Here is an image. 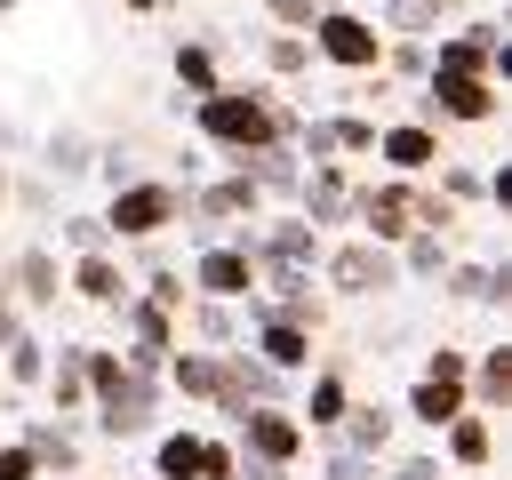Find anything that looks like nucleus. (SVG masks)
Returning a JSON list of instances; mask_svg holds the SVG:
<instances>
[{"label": "nucleus", "instance_id": "1", "mask_svg": "<svg viewBox=\"0 0 512 480\" xmlns=\"http://www.w3.org/2000/svg\"><path fill=\"white\" fill-rule=\"evenodd\" d=\"M192 128H200L216 152H232V160L248 168V152H264V144H296L304 112L280 104L272 88H208V96H192Z\"/></svg>", "mask_w": 512, "mask_h": 480}, {"label": "nucleus", "instance_id": "2", "mask_svg": "<svg viewBox=\"0 0 512 480\" xmlns=\"http://www.w3.org/2000/svg\"><path fill=\"white\" fill-rule=\"evenodd\" d=\"M184 208H192V192H184V184H168V176H128V184H112L104 232H112V240H160Z\"/></svg>", "mask_w": 512, "mask_h": 480}, {"label": "nucleus", "instance_id": "3", "mask_svg": "<svg viewBox=\"0 0 512 480\" xmlns=\"http://www.w3.org/2000/svg\"><path fill=\"white\" fill-rule=\"evenodd\" d=\"M424 80H432V88L416 96V120H432V128H448V120H456V128H488V120L504 112V88H496L488 72H440V64H432Z\"/></svg>", "mask_w": 512, "mask_h": 480}, {"label": "nucleus", "instance_id": "4", "mask_svg": "<svg viewBox=\"0 0 512 480\" xmlns=\"http://www.w3.org/2000/svg\"><path fill=\"white\" fill-rule=\"evenodd\" d=\"M304 32H312V56L344 64V72H384V32H376L368 16H352V8H320Z\"/></svg>", "mask_w": 512, "mask_h": 480}, {"label": "nucleus", "instance_id": "5", "mask_svg": "<svg viewBox=\"0 0 512 480\" xmlns=\"http://www.w3.org/2000/svg\"><path fill=\"white\" fill-rule=\"evenodd\" d=\"M328 288L336 296H392L400 288V256L384 240H368V232L360 240H336L328 248Z\"/></svg>", "mask_w": 512, "mask_h": 480}, {"label": "nucleus", "instance_id": "6", "mask_svg": "<svg viewBox=\"0 0 512 480\" xmlns=\"http://www.w3.org/2000/svg\"><path fill=\"white\" fill-rule=\"evenodd\" d=\"M96 432H104V440H144V432H152V376H136V368L120 360V376L96 384Z\"/></svg>", "mask_w": 512, "mask_h": 480}, {"label": "nucleus", "instance_id": "7", "mask_svg": "<svg viewBox=\"0 0 512 480\" xmlns=\"http://www.w3.org/2000/svg\"><path fill=\"white\" fill-rule=\"evenodd\" d=\"M248 288H256V256H248L240 240H200V256H192V296L248 304Z\"/></svg>", "mask_w": 512, "mask_h": 480}, {"label": "nucleus", "instance_id": "8", "mask_svg": "<svg viewBox=\"0 0 512 480\" xmlns=\"http://www.w3.org/2000/svg\"><path fill=\"white\" fill-rule=\"evenodd\" d=\"M352 216H360V232L368 240H384V248H400L408 232H416V184H368V192H352Z\"/></svg>", "mask_w": 512, "mask_h": 480}, {"label": "nucleus", "instance_id": "9", "mask_svg": "<svg viewBox=\"0 0 512 480\" xmlns=\"http://www.w3.org/2000/svg\"><path fill=\"white\" fill-rule=\"evenodd\" d=\"M232 424H240L248 456H264V464H296V456H304V424H296L280 400H256V408H240Z\"/></svg>", "mask_w": 512, "mask_h": 480}, {"label": "nucleus", "instance_id": "10", "mask_svg": "<svg viewBox=\"0 0 512 480\" xmlns=\"http://www.w3.org/2000/svg\"><path fill=\"white\" fill-rule=\"evenodd\" d=\"M64 288H72L80 304H104V312H112V304H120L136 280H128V264H120L112 248H80V256L64 264Z\"/></svg>", "mask_w": 512, "mask_h": 480}, {"label": "nucleus", "instance_id": "11", "mask_svg": "<svg viewBox=\"0 0 512 480\" xmlns=\"http://www.w3.org/2000/svg\"><path fill=\"white\" fill-rule=\"evenodd\" d=\"M240 248H248L256 264H312V256H320V224H304V216H272L264 232H240Z\"/></svg>", "mask_w": 512, "mask_h": 480}, {"label": "nucleus", "instance_id": "12", "mask_svg": "<svg viewBox=\"0 0 512 480\" xmlns=\"http://www.w3.org/2000/svg\"><path fill=\"white\" fill-rule=\"evenodd\" d=\"M296 192H304V224H344L352 216V176H344L336 152L312 160V176H296Z\"/></svg>", "mask_w": 512, "mask_h": 480}, {"label": "nucleus", "instance_id": "13", "mask_svg": "<svg viewBox=\"0 0 512 480\" xmlns=\"http://www.w3.org/2000/svg\"><path fill=\"white\" fill-rule=\"evenodd\" d=\"M368 152H384L400 176H424V168L440 160V128H432V120H392V128H376Z\"/></svg>", "mask_w": 512, "mask_h": 480}, {"label": "nucleus", "instance_id": "14", "mask_svg": "<svg viewBox=\"0 0 512 480\" xmlns=\"http://www.w3.org/2000/svg\"><path fill=\"white\" fill-rule=\"evenodd\" d=\"M256 360L280 368V376L312 368V328L304 320H280V312H256Z\"/></svg>", "mask_w": 512, "mask_h": 480}, {"label": "nucleus", "instance_id": "15", "mask_svg": "<svg viewBox=\"0 0 512 480\" xmlns=\"http://www.w3.org/2000/svg\"><path fill=\"white\" fill-rule=\"evenodd\" d=\"M464 400L480 416H512V344H488L472 368H464Z\"/></svg>", "mask_w": 512, "mask_h": 480}, {"label": "nucleus", "instance_id": "16", "mask_svg": "<svg viewBox=\"0 0 512 480\" xmlns=\"http://www.w3.org/2000/svg\"><path fill=\"white\" fill-rule=\"evenodd\" d=\"M8 288H16V304H56L64 296V264H56V248H24L16 264H8Z\"/></svg>", "mask_w": 512, "mask_h": 480}, {"label": "nucleus", "instance_id": "17", "mask_svg": "<svg viewBox=\"0 0 512 480\" xmlns=\"http://www.w3.org/2000/svg\"><path fill=\"white\" fill-rule=\"evenodd\" d=\"M392 408H376V400H344V416H336V448H360V456H384L392 448Z\"/></svg>", "mask_w": 512, "mask_h": 480}, {"label": "nucleus", "instance_id": "18", "mask_svg": "<svg viewBox=\"0 0 512 480\" xmlns=\"http://www.w3.org/2000/svg\"><path fill=\"white\" fill-rule=\"evenodd\" d=\"M440 440H448V464H464V472H480V464L496 456V424H488L480 408H456V416L440 424Z\"/></svg>", "mask_w": 512, "mask_h": 480}, {"label": "nucleus", "instance_id": "19", "mask_svg": "<svg viewBox=\"0 0 512 480\" xmlns=\"http://www.w3.org/2000/svg\"><path fill=\"white\" fill-rule=\"evenodd\" d=\"M456 408H472V400H464V384H448V376H416V384H408V416H416L424 432H440Z\"/></svg>", "mask_w": 512, "mask_h": 480}, {"label": "nucleus", "instance_id": "20", "mask_svg": "<svg viewBox=\"0 0 512 480\" xmlns=\"http://www.w3.org/2000/svg\"><path fill=\"white\" fill-rule=\"evenodd\" d=\"M256 208H264V192H256L248 168H240V176H216V184L200 192V216H216V224H224V216H256Z\"/></svg>", "mask_w": 512, "mask_h": 480}, {"label": "nucleus", "instance_id": "21", "mask_svg": "<svg viewBox=\"0 0 512 480\" xmlns=\"http://www.w3.org/2000/svg\"><path fill=\"white\" fill-rule=\"evenodd\" d=\"M440 272H448V296H456V304H496V296H512V272H504V264H496V272H488V264H440Z\"/></svg>", "mask_w": 512, "mask_h": 480}, {"label": "nucleus", "instance_id": "22", "mask_svg": "<svg viewBox=\"0 0 512 480\" xmlns=\"http://www.w3.org/2000/svg\"><path fill=\"white\" fill-rule=\"evenodd\" d=\"M184 336H192V344H232L240 320H232L224 296H184Z\"/></svg>", "mask_w": 512, "mask_h": 480}, {"label": "nucleus", "instance_id": "23", "mask_svg": "<svg viewBox=\"0 0 512 480\" xmlns=\"http://www.w3.org/2000/svg\"><path fill=\"white\" fill-rule=\"evenodd\" d=\"M80 352H88V344H64V352L48 360V376H40L48 400H56V416H72V408L88 400V368H80Z\"/></svg>", "mask_w": 512, "mask_h": 480}, {"label": "nucleus", "instance_id": "24", "mask_svg": "<svg viewBox=\"0 0 512 480\" xmlns=\"http://www.w3.org/2000/svg\"><path fill=\"white\" fill-rule=\"evenodd\" d=\"M40 168H48V176H64V184H72V176H88V168H96V144H88V136H80V128H56V136H48V144H40Z\"/></svg>", "mask_w": 512, "mask_h": 480}, {"label": "nucleus", "instance_id": "25", "mask_svg": "<svg viewBox=\"0 0 512 480\" xmlns=\"http://www.w3.org/2000/svg\"><path fill=\"white\" fill-rule=\"evenodd\" d=\"M344 400H352V392H344V376H336V368H320V376H312V392H304V416H296V424H304V432H336Z\"/></svg>", "mask_w": 512, "mask_h": 480}, {"label": "nucleus", "instance_id": "26", "mask_svg": "<svg viewBox=\"0 0 512 480\" xmlns=\"http://www.w3.org/2000/svg\"><path fill=\"white\" fill-rule=\"evenodd\" d=\"M0 352H8V360H0V376H8L16 392H32V384L48 376V344H40V336H8Z\"/></svg>", "mask_w": 512, "mask_h": 480}, {"label": "nucleus", "instance_id": "27", "mask_svg": "<svg viewBox=\"0 0 512 480\" xmlns=\"http://www.w3.org/2000/svg\"><path fill=\"white\" fill-rule=\"evenodd\" d=\"M24 448L40 456V472H48V464H56V472H72V464H80V440H72L64 424H40V416L24 424Z\"/></svg>", "mask_w": 512, "mask_h": 480}, {"label": "nucleus", "instance_id": "28", "mask_svg": "<svg viewBox=\"0 0 512 480\" xmlns=\"http://www.w3.org/2000/svg\"><path fill=\"white\" fill-rule=\"evenodd\" d=\"M448 264V232H408L400 240V280H432Z\"/></svg>", "mask_w": 512, "mask_h": 480}, {"label": "nucleus", "instance_id": "29", "mask_svg": "<svg viewBox=\"0 0 512 480\" xmlns=\"http://www.w3.org/2000/svg\"><path fill=\"white\" fill-rule=\"evenodd\" d=\"M152 472H160V480H200V432H168V440L152 448Z\"/></svg>", "mask_w": 512, "mask_h": 480}, {"label": "nucleus", "instance_id": "30", "mask_svg": "<svg viewBox=\"0 0 512 480\" xmlns=\"http://www.w3.org/2000/svg\"><path fill=\"white\" fill-rule=\"evenodd\" d=\"M176 88H184V96H208V88H224V72H216V56H208L200 40H184V48H176Z\"/></svg>", "mask_w": 512, "mask_h": 480}, {"label": "nucleus", "instance_id": "31", "mask_svg": "<svg viewBox=\"0 0 512 480\" xmlns=\"http://www.w3.org/2000/svg\"><path fill=\"white\" fill-rule=\"evenodd\" d=\"M320 480H384V456H360V448H328Z\"/></svg>", "mask_w": 512, "mask_h": 480}, {"label": "nucleus", "instance_id": "32", "mask_svg": "<svg viewBox=\"0 0 512 480\" xmlns=\"http://www.w3.org/2000/svg\"><path fill=\"white\" fill-rule=\"evenodd\" d=\"M264 64H272V72H304V64H312V40H304V32H272V40H264Z\"/></svg>", "mask_w": 512, "mask_h": 480}, {"label": "nucleus", "instance_id": "33", "mask_svg": "<svg viewBox=\"0 0 512 480\" xmlns=\"http://www.w3.org/2000/svg\"><path fill=\"white\" fill-rule=\"evenodd\" d=\"M56 240L80 256V248H112V232H104V216H56Z\"/></svg>", "mask_w": 512, "mask_h": 480}, {"label": "nucleus", "instance_id": "34", "mask_svg": "<svg viewBox=\"0 0 512 480\" xmlns=\"http://www.w3.org/2000/svg\"><path fill=\"white\" fill-rule=\"evenodd\" d=\"M328 136H336V152H368V144H376V120L344 112V120H328Z\"/></svg>", "mask_w": 512, "mask_h": 480}, {"label": "nucleus", "instance_id": "35", "mask_svg": "<svg viewBox=\"0 0 512 480\" xmlns=\"http://www.w3.org/2000/svg\"><path fill=\"white\" fill-rule=\"evenodd\" d=\"M384 24H392L400 40H424V32H432V16H424L416 0H392V8H384Z\"/></svg>", "mask_w": 512, "mask_h": 480}, {"label": "nucleus", "instance_id": "36", "mask_svg": "<svg viewBox=\"0 0 512 480\" xmlns=\"http://www.w3.org/2000/svg\"><path fill=\"white\" fill-rule=\"evenodd\" d=\"M144 296H160L168 312H184V296H192V280H176L168 264H152V280H144Z\"/></svg>", "mask_w": 512, "mask_h": 480}, {"label": "nucleus", "instance_id": "37", "mask_svg": "<svg viewBox=\"0 0 512 480\" xmlns=\"http://www.w3.org/2000/svg\"><path fill=\"white\" fill-rule=\"evenodd\" d=\"M464 368H472V352H456V344H432V352H424V376H448V384H464Z\"/></svg>", "mask_w": 512, "mask_h": 480}, {"label": "nucleus", "instance_id": "38", "mask_svg": "<svg viewBox=\"0 0 512 480\" xmlns=\"http://www.w3.org/2000/svg\"><path fill=\"white\" fill-rule=\"evenodd\" d=\"M264 16H272L280 32H304V24L320 16V0H264Z\"/></svg>", "mask_w": 512, "mask_h": 480}, {"label": "nucleus", "instance_id": "39", "mask_svg": "<svg viewBox=\"0 0 512 480\" xmlns=\"http://www.w3.org/2000/svg\"><path fill=\"white\" fill-rule=\"evenodd\" d=\"M0 480H40V456L24 440H0Z\"/></svg>", "mask_w": 512, "mask_h": 480}, {"label": "nucleus", "instance_id": "40", "mask_svg": "<svg viewBox=\"0 0 512 480\" xmlns=\"http://www.w3.org/2000/svg\"><path fill=\"white\" fill-rule=\"evenodd\" d=\"M384 64L392 72H432V40H400V48H384Z\"/></svg>", "mask_w": 512, "mask_h": 480}, {"label": "nucleus", "instance_id": "41", "mask_svg": "<svg viewBox=\"0 0 512 480\" xmlns=\"http://www.w3.org/2000/svg\"><path fill=\"white\" fill-rule=\"evenodd\" d=\"M200 480H232V448L224 440H200Z\"/></svg>", "mask_w": 512, "mask_h": 480}, {"label": "nucleus", "instance_id": "42", "mask_svg": "<svg viewBox=\"0 0 512 480\" xmlns=\"http://www.w3.org/2000/svg\"><path fill=\"white\" fill-rule=\"evenodd\" d=\"M232 480H288V464H264V456H232Z\"/></svg>", "mask_w": 512, "mask_h": 480}, {"label": "nucleus", "instance_id": "43", "mask_svg": "<svg viewBox=\"0 0 512 480\" xmlns=\"http://www.w3.org/2000/svg\"><path fill=\"white\" fill-rule=\"evenodd\" d=\"M392 480H440V456H408V464H392Z\"/></svg>", "mask_w": 512, "mask_h": 480}, {"label": "nucleus", "instance_id": "44", "mask_svg": "<svg viewBox=\"0 0 512 480\" xmlns=\"http://www.w3.org/2000/svg\"><path fill=\"white\" fill-rule=\"evenodd\" d=\"M8 336H24V304L0 288V344H8Z\"/></svg>", "mask_w": 512, "mask_h": 480}, {"label": "nucleus", "instance_id": "45", "mask_svg": "<svg viewBox=\"0 0 512 480\" xmlns=\"http://www.w3.org/2000/svg\"><path fill=\"white\" fill-rule=\"evenodd\" d=\"M416 8H424V16H456L464 0H416Z\"/></svg>", "mask_w": 512, "mask_h": 480}, {"label": "nucleus", "instance_id": "46", "mask_svg": "<svg viewBox=\"0 0 512 480\" xmlns=\"http://www.w3.org/2000/svg\"><path fill=\"white\" fill-rule=\"evenodd\" d=\"M120 8H136V16H152V8H160V0H120Z\"/></svg>", "mask_w": 512, "mask_h": 480}, {"label": "nucleus", "instance_id": "47", "mask_svg": "<svg viewBox=\"0 0 512 480\" xmlns=\"http://www.w3.org/2000/svg\"><path fill=\"white\" fill-rule=\"evenodd\" d=\"M0 208H8V168H0Z\"/></svg>", "mask_w": 512, "mask_h": 480}, {"label": "nucleus", "instance_id": "48", "mask_svg": "<svg viewBox=\"0 0 512 480\" xmlns=\"http://www.w3.org/2000/svg\"><path fill=\"white\" fill-rule=\"evenodd\" d=\"M0 440H8V432H0Z\"/></svg>", "mask_w": 512, "mask_h": 480}]
</instances>
